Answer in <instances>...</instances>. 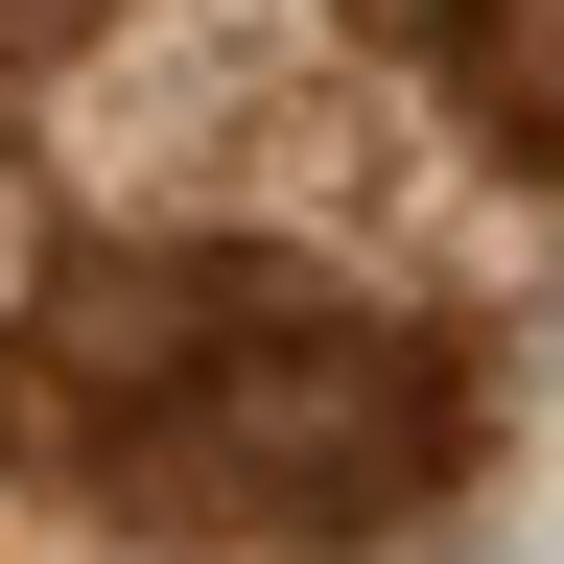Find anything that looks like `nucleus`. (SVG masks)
Segmentation results:
<instances>
[{
  "instance_id": "nucleus-1",
  "label": "nucleus",
  "mask_w": 564,
  "mask_h": 564,
  "mask_svg": "<svg viewBox=\"0 0 564 564\" xmlns=\"http://www.w3.org/2000/svg\"><path fill=\"white\" fill-rule=\"evenodd\" d=\"M24 423L95 494H165V518H236V541H400L447 494L470 400L400 306H352L306 259H188V282H118L95 329L24 377Z\"/></svg>"
}]
</instances>
